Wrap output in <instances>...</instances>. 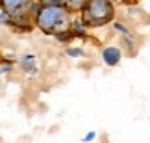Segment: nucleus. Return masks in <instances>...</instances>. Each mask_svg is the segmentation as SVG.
Wrapping results in <instances>:
<instances>
[{
    "mask_svg": "<svg viewBox=\"0 0 150 143\" xmlns=\"http://www.w3.org/2000/svg\"><path fill=\"white\" fill-rule=\"evenodd\" d=\"M45 6H61L63 0H41Z\"/></svg>",
    "mask_w": 150,
    "mask_h": 143,
    "instance_id": "10",
    "label": "nucleus"
},
{
    "mask_svg": "<svg viewBox=\"0 0 150 143\" xmlns=\"http://www.w3.org/2000/svg\"><path fill=\"white\" fill-rule=\"evenodd\" d=\"M96 138V132H89V134H85V138H83V141H93Z\"/></svg>",
    "mask_w": 150,
    "mask_h": 143,
    "instance_id": "11",
    "label": "nucleus"
},
{
    "mask_svg": "<svg viewBox=\"0 0 150 143\" xmlns=\"http://www.w3.org/2000/svg\"><path fill=\"white\" fill-rule=\"evenodd\" d=\"M120 2H124V4H137L139 0H120Z\"/></svg>",
    "mask_w": 150,
    "mask_h": 143,
    "instance_id": "12",
    "label": "nucleus"
},
{
    "mask_svg": "<svg viewBox=\"0 0 150 143\" xmlns=\"http://www.w3.org/2000/svg\"><path fill=\"white\" fill-rule=\"evenodd\" d=\"M122 43H124V47L128 48V54H132V56H134V54H135V50H137L134 37H132L130 33H124V39H122Z\"/></svg>",
    "mask_w": 150,
    "mask_h": 143,
    "instance_id": "6",
    "label": "nucleus"
},
{
    "mask_svg": "<svg viewBox=\"0 0 150 143\" xmlns=\"http://www.w3.org/2000/svg\"><path fill=\"white\" fill-rule=\"evenodd\" d=\"M4 13H8L11 19H22L32 8V0H0Z\"/></svg>",
    "mask_w": 150,
    "mask_h": 143,
    "instance_id": "3",
    "label": "nucleus"
},
{
    "mask_svg": "<svg viewBox=\"0 0 150 143\" xmlns=\"http://www.w3.org/2000/svg\"><path fill=\"white\" fill-rule=\"evenodd\" d=\"M35 24L45 33H59L71 26V9L67 6H43L35 15Z\"/></svg>",
    "mask_w": 150,
    "mask_h": 143,
    "instance_id": "1",
    "label": "nucleus"
},
{
    "mask_svg": "<svg viewBox=\"0 0 150 143\" xmlns=\"http://www.w3.org/2000/svg\"><path fill=\"white\" fill-rule=\"evenodd\" d=\"M80 11H82V22L87 28L109 24L115 17L113 0H87Z\"/></svg>",
    "mask_w": 150,
    "mask_h": 143,
    "instance_id": "2",
    "label": "nucleus"
},
{
    "mask_svg": "<svg viewBox=\"0 0 150 143\" xmlns=\"http://www.w3.org/2000/svg\"><path fill=\"white\" fill-rule=\"evenodd\" d=\"M67 54L69 56H72V58H82V56H83V50L82 48H67Z\"/></svg>",
    "mask_w": 150,
    "mask_h": 143,
    "instance_id": "9",
    "label": "nucleus"
},
{
    "mask_svg": "<svg viewBox=\"0 0 150 143\" xmlns=\"http://www.w3.org/2000/svg\"><path fill=\"white\" fill-rule=\"evenodd\" d=\"M113 28H115L119 33H130V28L124 26L122 22H119V21H113Z\"/></svg>",
    "mask_w": 150,
    "mask_h": 143,
    "instance_id": "8",
    "label": "nucleus"
},
{
    "mask_svg": "<svg viewBox=\"0 0 150 143\" xmlns=\"http://www.w3.org/2000/svg\"><path fill=\"white\" fill-rule=\"evenodd\" d=\"M87 2V0H63V6H67L69 9H76V11H80L83 8V4Z\"/></svg>",
    "mask_w": 150,
    "mask_h": 143,
    "instance_id": "7",
    "label": "nucleus"
},
{
    "mask_svg": "<svg viewBox=\"0 0 150 143\" xmlns=\"http://www.w3.org/2000/svg\"><path fill=\"white\" fill-rule=\"evenodd\" d=\"M102 60H104V63L108 67H115V65L120 63V60H122V50L119 47L109 45V47H106L102 50Z\"/></svg>",
    "mask_w": 150,
    "mask_h": 143,
    "instance_id": "4",
    "label": "nucleus"
},
{
    "mask_svg": "<svg viewBox=\"0 0 150 143\" xmlns=\"http://www.w3.org/2000/svg\"><path fill=\"white\" fill-rule=\"evenodd\" d=\"M71 28H72V33H74V37H82V36H85V26L82 21H76V22H71Z\"/></svg>",
    "mask_w": 150,
    "mask_h": 143,
    "instance_id": "5",
    "label": "nucleus"
}]
</instances>
